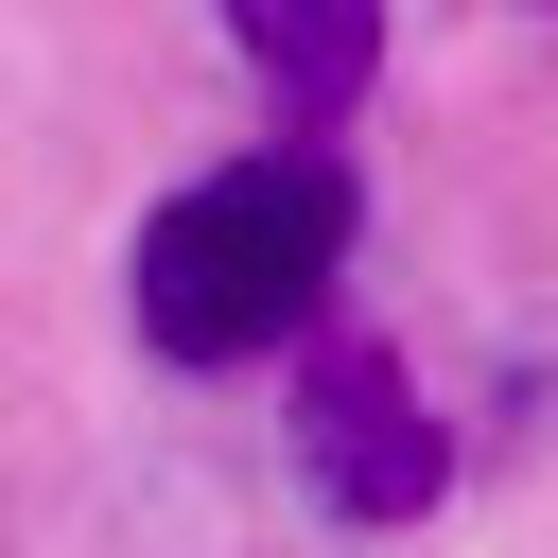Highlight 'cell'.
Masks as SVG:
<instances>
[{
    "label": "cell",
    "instance_id": "cell-1",
    "mask_svg": "<svg viewBox=\"0 0 558 558\" xmlns=\"http://www.w3.org/2000/svg\"><path fill=\"white\" fill-rule=\"evenodd\" d=\"M331 279H349V157L331 140H262V157L157 192L122 244V314L157 366H244V349L314 331Z\"/></svg>",
    "mask_w": 558,
    "mask_h": 558
},
{
    "label": "cell",
    "instance_id": "cell-2",
    "mask_svg": "<svg viewBox=\"0 0 558 558\" xmlns=\"http://www.w3.org/2000/svg\"><path fill=\"white\" fill-rule=\"evenodd\" d=\"M296 471H314V506L331 523H418L436 488H453V436H436V401L401 384V349H314L296 366Z\"/></svg>",
    "mask_w": 558,
    "mask_h": 558
},
{
    "label": "cell",
    "instance_id": "cell-3",
    "mask_svg": "<svg viewBox=\"0 0 558 558\" xmlns=\"http://www.w3.org/2000/svg\"><path fill=\"white\" fill-rule=\"evenodd\" d=\"M227 52L262 70L279 140H331L366 105V70H384V0H227Z\"/></svg>",
    "mask_w": 558,
    "mask_h": 558
}]
</instances>
